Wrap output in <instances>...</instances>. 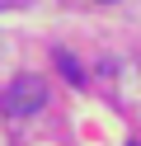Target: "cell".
Listing matches in <instances>:
<instances>
[{"label":"cell","mask_w":141,"mask_h":146,"mask_svg":"<svg viewBox=\"0 0 141 146\" xmlns=\"http://www.w3.org/2000/svg\"><path fill=\"white\" fill-rule=\"evenodd\" d=\"M42 104H47V85L38 76H19L14 85L5 90V99H0V108H5L9 118H33Z\"/></svg>","instance_id":"1"},{"label":"cell","mask_w":141,"mask_h":146,"mask_svg":"<svg viewBox=\"0 0 141 146\" xmlns=\"http://www.w3.org/2000/svg\"><path fill=\"white\" fill-rule=\"evenodd\" d=\"M56 66H61V76L71 80V85H85V71L75 66V57H66V52H56Z\"/></svg>","instance_id":"2"}]
</instances>
